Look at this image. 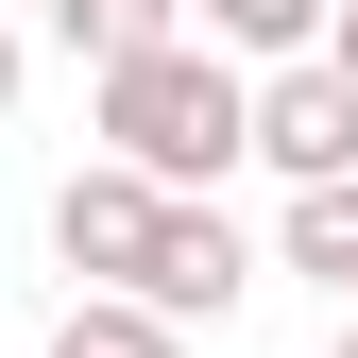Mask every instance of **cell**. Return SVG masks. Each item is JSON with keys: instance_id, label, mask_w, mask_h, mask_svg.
Segmentation results:
<instances>
[{"instance_id": "7", "label": "cell", "mask_w": 358, "mask_h": 358, "mask_svg": "<svg viewBox=\"0 0 358 358\" xmlns=\"http://www.w3.org/2000/svg\"><path fill=\"white\" fill-rule=\"evenodd\" d=\"M188 17H205V52L273 69V52H307V34H324V0H188Z\"/></svg>"}, {"instance_id": "9", "label": "cell", "mask_w": 358, "mask_h": 358, "mask_svg": "<svg viewBox=\"0 0 358 358\" xmlns=\"http://www.w3.org/2000/svg\"><path fill=\"white\" fill-rule=\"evenodd\" d=\"M307 52H324V69L358 85V0H324V34H307Z\"/></svg>"}, {"instance_id": "11", "label": "cell", "mask_w": 358, "mask_h": 358, "mask_svg": "<svg viewBox=\"0 0 358 358\" xmlns=\"http://www.w3.org/2000/svg\"><path fill=\"white\" fill-rule=\"evenodd\" d=\"M324 358H358V290H341V341H324Z\"/></svg>"}, {"instance_id": "2", "label": "cell", "mask_w": 358, "mask_h": 358, "mask_svg": "<svg viewBox=\"0 0 358 358\" xmlns=\"http://www.w3.org/2000/svg\"><path fill=\"white\" fill-rule=\"evenodd\" d=\"M239 154L290 171V188H307V171H358V85H341L324 52H273V69H256V103H239Z\"/></svg>"}, {"instance_id": "6", "label": "cell", "mask_w": 358, "mask_h": 358, "mask_svg": "<svg viewBox=\"0 0 358 358\" xmlns=\"http://www.w3.org/2000/svg\"><path fill=\"white\" fill-rule=\"evenodd\" d=\"M290 273L358 290V171H307V188H290Z\"/></svg>"}, {"instance_id": "10", "label": "cell", "mask_w": 358, "mask_h": 358, "mask_svg": "<svg viewBox=\"0 0 358 358\" xmlns=\"http://www.w3.org/2000/svg\"><path fill=\"white\" fill-rule=\"evenodd\" d=\"M0 120H17V34H0Z\"/></svg>"}, {"instance_id": "5", "label": "cell", "mask_w": 358, "mask_h": 358, "mask_svg": "<svg viewBox=\"0 0 358 358\" xmlns=\"http://www.w3.org/2000/svg\"><path fill=\"white\" fill-rule=\"evenodd\" d=\"M52 358H188V324H171V307H137V290H69Z\"/></svg>"}, {"instance_id": "1", "label": "cell", "mask_w": 358, "mask_h": 358, "mask_svg": "<svg viewBox=\"0 0 358 358\" xmlns=\"http://www.w3.org/2000/svg\"><path fill=\"white\" fill-rule=\"evenodd\" d=\"M239 103H256V69L205 52V34L103 52V154H137L154 188H222V171H239Z\"/></svg>"}, {"instance_id": "3", "label": "cell", "mask_w": 358, "mask_h": 358, "mask_svg": "<svg viewBox=\"0 0 358 358\" xmlns=\"http://www.w3.org/2000/svg\"><path fill=\"white\" fill-rule=\"evenodd\" d=\"M154 205H171V188H154L137 154H85L69 188H52V256H69L85 290H137V256H154Z\"/></svg>"}, {"instance_id": "4", "label": "cell", "mask_w": 358, "mask_h": 358, "mask_svg": "<svg viewBox=\"0 0 358 358\" xmlns=\"http://www.w3.org/2000/svg\"><path fill=\"white\" fill-rule=\"evenodd\" d=\"M239 290H256L239 222H222L205 188H171V205H154V256H137V307H171V324H222Z\"/></svg>"}, {"instance_id": "8", "label": "cell", "mask_w": 358, "mask_h": 358, "mask_svg": "<svg viewBox=\"0 0 358 358\" xmlns=\"http://www.w3.org/2000/svg\"><path fill=\"white\" fill-rule=\"evenodd\" d=\"M52 34L103 69V52H137V34H188V0H52Z\"/></svg>"}]
</instances>
